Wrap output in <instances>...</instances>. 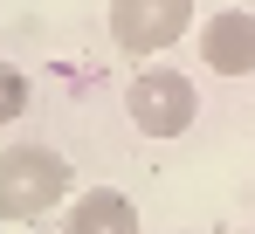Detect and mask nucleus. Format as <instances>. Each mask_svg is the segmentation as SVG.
<instances>
[{
    "mask_svg": "<svg viewBox=\"0 0 255 234\" xmlns=\"http://www.w3.org/2000/svg\"><path fill=\"white\" fill-rule=\"evenodd\" d=\"M21 111H28V69L0 62V124H14Z\"/></svg>",
    "mask_w": 255,
    "mask_h": 234,
    "instance_id": "obj_6",
    "label": "nucleus"
},
{
    "mask_svg": "<svg viewBox=\"0 0 255 234\" xmlns=\"http://www.w3.org/2000/svg\"><path fill=\"white\" fill-rule=\"evenodd\" d=\"M200 62L214 76H255V14L249 7H221L200 21Z\"/></svg>",
    "mask_w": 255,
    "mask_h": 234,
    "instance_id": "obj_4",
    "label": "nucleus"
},
{
    "mask_svg": "<svg viewBox=\"0 0 255 234\" xmlns=\"http://www.w3.org/2000/svg\"><path fill=\"white\" fill-rule=\"evenodd\" d=\"M125 117L145 131V138H179L193 117H200V90L186 69H166V62H152V69H138L125 83Z\"/></svg>",
    "mask_w": 255,
    "mask_h": 234,
    "instance_id": "obj_2",
    "label": "nucleus"
},
{
    "mask_svg": "<svg viewBox=\"0 0 255 234\" xmlns=\"http://www.w3.org/2000/svg\"><path fill=\"white\" fill-rule=\"evenodd\" d=\"M111 14V41H118V55H138V62H152V55H166L172 41L193 28V0H111L104 7Z\"/></svg>",
    "mask_w": 255,
    "mask_h": 234,
    "instance_id": "obj_3",
    "label": "nucleus"
},
{
    "mask_svg": "<svg viewBox=\"0 0 255 234\" xmlns=\"http://www.w3.org/2000/svg\"><path fill=\"white\" fill-rule=\"evenodd\" d=\"M69 158L55 145H7L0 152V228H28L69 200Z\"/></svg>",
    "mask_w": 255,
    "mask_h": 234,
    "instance_id": "obj_1",
    "label": "nucleus"
},
{
    "mask_svg": "<svg viewBox=\"0 0 255 234\" xmlns=\"http://www.w3.org/2000/svg\"><path fill=\"white\" fill-rule=\"evenodd\" d=\"M62 234H145V221H138L131 193H118V186H83V193L69 200Z\"/></svg>",
    "mask_w": 255,
    "mask_h": 234,
    "instance_id": "obj_5",
    "label": "nucleus"
}]
</instances>
